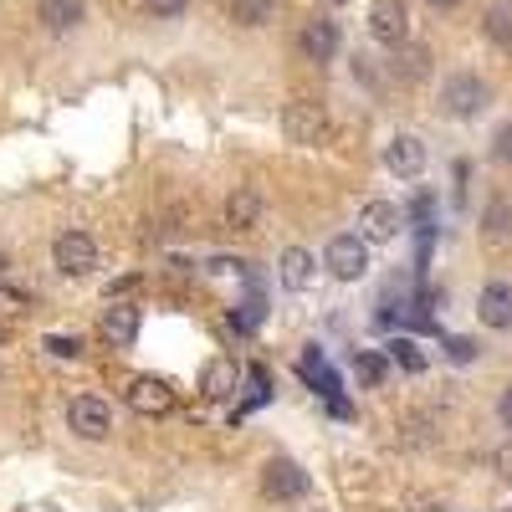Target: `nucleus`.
I'll return each mask as SVG.
<instances>
[{
    "label": "nucleus",
    "instance_id": "nucleus-1",
    "mask_svg": "<svg viewBox=\"0 0 512 512\" xmlns=\"http://www.w3.org/2000/svg\"><path fill=\"white\" fill-rule=\"evenodd\" d=\"M487 82L477 77V72H451L446 82H441V113L446 118H477L482 108H487Z\"/></svg>",
    "mask_w": 512,
    "mask_h": 512
},
{
    "label": "nucleus",
    "instance_id": "nucleus-2",
    "mask_svg": "<svg viewBox=\"0 0 512 512\" xmlns=\"http://www.w3.org/2000/svg\"><path fill=\"white\" fill-rule=\"evenodd\" d=\"M323 267L338 277V282H359L369 272V241L359 231H344V236H333L328 251H323Z\"/></svg>",
    "mask_w": 512,
    "mask_h": 512
},
{
    "label": "nucleus",
    "instance_id": "nucleus-3",
    "mask_svg": "<svg viewBox=\"0 0 512 512\" xmlns=\"http://www.w3.org/2000/svg\"><path fill=\"white\" fill-rule=\"evenodd\" d=\"M52 267H57L62 277H88V272L98 267V241H93L88 231H62V236L52 241Z\"/></svg>",
    "mask_w": 512,
    "mask_h": 512
},
{
    "label": "nucleus",
    "instance_id": "nucleus-4",
    "mask_svg": "<svg viewBox=\"0 0 512 512\" xmlns=\"http://www.w3.org/2000/svg\"><path fill=\"white\" fill-rule=\"evenodd\" d=\"M282 134H287V144H318V139L328 134V113H323V103H313V98H292V103L282 108Z\"/></svg>",
    "mask_w": 512,
    "mask_h": 512
},
{
    "label": "nucleus",
    "instance_id": "nucleus-5",
    "mask_svg": "<svg viewBox=\"0 0 512 512\" xmlns=\"http://www.w3.org/2000/svg\"><path fill=\"white\" fill-rule=\"evenodd\" d=\"M262 492H267L272 502H297V497H308V492H313V477H308L297 461L272 456V461H267V472H262Z\"/></svg>",
    "mask_w": 512,
    "mask_h": 512
},
{
    "label": "nucleus",
    "instance_id": "nucleus-6",
    "mask_svg": "<svg viewBox=\"0 0 512 512\" xmlns=\"http://www.w3.org/2000/svg\"><path fill=\"white\" fill-rule=\"evenodd\" d=\"M67 425H72L77 441H108L113 436V410L98 395H77L67 405Z\"/></svg>",
    "mask_w": 512,
    "mask_h": 512
},
{
    "label": "nucleus",
    "instance_id": "nucleus-7",
    "mask_svg": "<svg viewBox=\"0 0 512 512\" xmlns=\"http://www.w3.org/2000/svg\"><path fill=\"white\" fill-rule=\"evenodd\" d=\"M369 36L379 41V47H405L410 41V11H405V0H374L369 6Z\"/></svg>",
    "mask_w": 512,
    "mask_h": 512
},
{
    "label": "nucleus",
    "instance_id": "nucleus-8",
    "mask_svg": "<svg viewBox=\"0 0 512 512\" xmlns=\"http://www.w3.org/2000/svg\"><path fill=\"white\" fill-rule=\"evenodd\" d=\"M123 400H128V410H134V415H169V410H175V390H169L164 379H154V374L128 379Z\"/></svg>",
    "mask_w": 512,
    "mask_h": 512
},
{
    "label": "nucleus",
    "instance_id": "nucleus-9",
    "mask_svg": "<svg viewBox=\"0 0 512 512\" xmlns=\"http://www.w3.org/2000/svg\"><path fill=\"white\" fill-rule=\"evenodd\" d=\"M400 226H405V216H400V205H390V200H369V205L359 210V236H364L369 246L395 241Z\"/></svg>",
    "mask_w": 512,
    "mask_h": 512
},
{
    "label": "nucleus",
    "instance_id": "nucleus-10",
    "mask_svg": "<svg viewBox=\"0 0 512 512\" xmlns=\"http://www.w3.org/2000/svg\"><path fill=\"white\" fill-rule=\"evenodd\" d=\"M477 318L497 333H512V282H487L477 292Z\"/></svg>",
    "mask_w": 512,
    "mask_h": 512
},
{
    "label": "nucleus",
    "instance_id": "nucleus-11",
    "mask_svg": "<svg viewBox=\"0 0 512 512\" xmlns=\"http://www.w3.org/2000/svg\"><path fill=\"white\" fill-rule=\"evenodd\" d=\"M384 169L400 175V180H415L420 169H425V144L415 134H395L390 144H384Z\"/></svg>",
    "mask_w": 512,
    "mask_h": 512
},
{
    "label": "nucleus",
    "instance_id": "nucleus-12",
    "mask_svg": "<svg viewBox=\"0 0 512 512\" xmlns=\"http://www.w3.org/2000/svg\"><path fill=\"white\" fill-rule=\"evenodd\" d=\"M277 277H282L287 292H308L313 277H318V256H313L308 246H287L282 262H277Z\"/></svg>",
    "mask_w": 512,
    "mask_h": 512
},
{
    "label": "nucleus",
    "instance_id": "nucleus-13",
    "mask_svg": "<svg viewBox=\"0 0 512 512\" xmlns=\"http://www.w3.org/2000/svg\"><path fill=\"white\" fill-rule=\"evenodd\" d=\"M297 47H303L308 62H333V57H338V26H333L328 16H313V21L303 26V36H297Z\"/></svg>",
    "mask_w": 512,
    "mask_h": 512
},
{
    "label": "nucleus",
    "instance_id": "nucleus-14",
    "mask_svg": "<svg viewBox=\"0 0 512 512\" xmlns=\"http://www.w3.org/2000/svg\"><path fill=\"white\" fill-rule=\"evenodd\" d=\"M139 328H144V318H139V308L134 303H113L108 313H103V338L113 349H128L139 338Z\"/></svg>",
    "mask_w": 512,
    "mask_h": 512
},
{
    "label": "nucleus",
    "instance_id": "nucleus-15",
    "mask_svg": "<svg viewBox=\"0 0 512 512\" xmlns=\"http://www.w3.org/2000/svg\"><path fill=\"white\" fill-rule=\"evenodd\" d=\"M262 210H267L262 190L241 185V190L226 200V226H236V231H256V226H262Z\"/></svg>",
    "mask_w": 512,
    "mask_h": 512
},
{
    "label": "nucleus",
    "instance_id": "nucleus-16",
    "mask_svg": "<svg viewBox=\"0 0 512 512\" xmlns=\"http://www.w3.org/2000/svg\"><path fill=\"white\" fill-rule=\"evenodd\" d=\"M236 384H241V374H236L231 359H210V364L200 369V395H205V400H231Z\"/></svg>",
    "mask_w": 512,
    "mask_h": 512
},
{
    "label": "nucleus",
    "instance_id": "nucleus-17",
    "mask_svg": "<svg viewBox=\"0 0 512 512\" xmlns=\"http://www.w3.org/2000/svg\"><path fill=\"white\" fill-rule=\"evenodd\" d=\"M36 21L47 31H72L82 21V0H36Z\"/></svg>",
    "mask_w": 512,
    "mask_h": 512
},
{
    "label": "nucleus",
    "instance_id": "nucleus-18",
    "mask_svg": "<svg viewBox=\"0 0 512 512\" xmlns=\"http://www.w3.org/2000/svg\"><path fill=\"white\" fill-rule=\"evenodd\" d=\"M482 231H487V241H507L512 236V200L507 195L482 210Z\"/></svg>",
    "mask_w": 512,
    "mask_h": 512
},
{
    "label": "nucleus",
    "instance_id": "nucleus-19",
    "mask_svg": "<svg viewBox=\"0 0 512 512\" xmlns=\"http://www.w3.org/2000/svg\"><path fill=\"white\" fill-rule=\"evenodd\" d=\"M482 31H487V41H497V47H512V0H497V6L487 11V21H482Z\"/></svg>",
    "mask_w": 512,
    "mask_h": 512
},
{
    "label": "nucleus",
    "instance_id": "nucleus-20",
    "mask_svg": "<svg viewBox=\"0 0 512 512\" xmlns=\"http://www.w3.org/2000/svg\"><path fill=\"white\" fill-rule=\"evenodd\" d=\"M384 374H390V359L384 354H354V379L364 384V390H374V384H384Z\"/></svg>",
    "mask_w": 512,
    "mask_h": 512
},
{
    "label": "nucleus",
    "instance_id": "nucleus-21",
    "mask_svg": "<svg viewBox=\"0 0 512 512\" xmlns=\"http://www.w3.org/2000/svg\"><path fill=\"white\" fill-rule=\"evenodd\" d=\"M231 16L241 26H267L277 16V0H231Z\"/></svg>",
    "mask_w": 512,
    "mask_h": 512
},
{
    "label": "nucleus",
    "instance_id": "nucleus-22",
    "mask_svg": "<svg viewBox=\"0 0 512 512\" xmlns=\"http://www.w3.org/2000/svg\"><path fill=\"white\" fill-rule=\"evenodd\" d=\"M41 349H47L52 359H82V338L77 333H47V338H41Z\"/></svg>",
    "mask_w": 512,
    "mask_h": 512
},
{
    "label": "nucleus",
    "instance_id": "nucleus-23",
    "mask_svg": "<svg viewBox=\"0 0 512 512\" xmlns=\"http://www.w3.org/2000/svg\"><path fill=\"white\" fill-rule=\"evenodd\" d=\"M390 359H395L400 369H410V374H420V369H425V354H420L415 338H395V344H390Z\"/></svg>",
    "mask_w": 512,
    "mask_h": 512
},
{
    "label": "nucleus",
    "instance_id": "nucleus-24",
    "mask_svg": "<svg viewBox=\"0 0 512 512\" xmlns=\"http://www.w3.org/2000/svg\"><path fill=\"white\" fill-rule=\"evenodd\" d=\"M144 6H149L154 21H180L190 11V0H144Z\"/></svg>",
    "mask_w": 512,
    "mask_h": 512
},
{
    "label": "nucleus",
    "instance_id": "nucleus-25",
    "mask_svg": "<svg viewBox=\"0 0 512 512\" xmlns=\"http://www.w3.org/2000/svg\"><path fill=\"white\" fill-rule=\"evenodd\" d=\"M492 159L512 169V118H507V123H497V134H492Z\"/></svg>",
    "mask_w": 512,
    "mask_h": 512
},
{
    "label": "nucleus",
    "instance_id": "nucleus-26",
    "mask_svg": "<svg viewBox=\"0 0 512 512\" xmlns=\"http://www.w3.org/2000/svg\"><path fill=\"white\" fill-rule=\"evenodd\" d=\"M446 359L451 364H472L477 359V344H472V338H446Z\"/></svg>",
    "mask_w": 512,
    "mask_h": 512
},
{
    "label": "nucleus",
    "instance_id": "nucleus-27",
    "mask_svg": "<svg viewBox=\"0 0 512 512\" xmlns=\"http://www.w3.org/2000/svg\"><path fill=\"white\" fill-rule=\"evenodd\" d=\"M497 420H502L507 431H512V384H507V390H502V400H497Z\"/></svg>",
    "mask_w": 512,
    "mask_h": 512
},
{
    "label": "nucleus",
    "instance_id": "nucleus-28",
    "mask_svg": "<svg viewBox=\"0 0 512 512\" xmlns=\"http://www.w3.org/2000/svg\"><path fill=\"white\" fill-rule=\"evenodd\" d=\"M139 287V277H118V282H108V303L113 297H123V292H134Z\"/></svg>",
    "mask_w": 512,
    "mask_h": 512
},
{
    "label": "nucleus",
    "instance_id": "nucleus-29",
    "mask_svg": "<svg viewBox=\"0 0 512 512\" xmlns=\"http://www.w3.org/2000/svg\"><path fill=\"white\" fill-rule=\"evenodd\" d=\"M497 477H507V482H512V446H502V451H497Z\"/></svg>",
    "mask_w": 512,
    "mask_h": 512
},
{
    "label": "nucleus",
    "instance_id": "nucleus-30",
    "mask_svg": "<svg viewBox=\"0 0 512 512\" xmlns=\"http://www.w3.org/2000/svg\"><path fill=\"white\" fill-rule=\"evenodd\" d=\"M425 6H436V11H451V6H456V0H425Z\"/></svg>",
    "mask_w": 512,
    "mask_h": 512
},
{
    "label": "nucleus",
    "instance_id": "nucleus-31",
    "mask_svg": "<svg viewBox=\"0 0 512 512\" xmlns=\"http://www.w3.org/2000/svg\"><path fill=\"white\" fill-rule=\"evenodd\" d=\"M0 277H6V251H0Z\"/></svg>",
    "mask_w": 512,
    "mask_h": 512
}]
</instances>
